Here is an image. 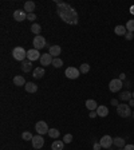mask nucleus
<instances>
[{
	"label": "nucleus",
	"instance_id": "obj_1",
	"mask_svg": "<svg viewBox=\"0 0 134 150\" xmlns=\"http://www.w3.org/2000/svg\"><path fill=\"white\" fill-rule=\"evenodd\" d=\"M55 3H56V6H58L56 13H58V16L62 19L63 22H66L67 24H72V25L78 24V19H79L78 12H77L70 4L63 3V1L60 3L58 0H56Z\"/></svg>",
	"mask_w": 134,
	"mask_h": 150
},
{
	"label": "nucleus",
	"instance_id": "obj_2",
	"mask_svg": "<svg viewBox=\"0 0 134 150\" xmlns=\"http://www.w3.org/2000/svg\"><path fill=\"white\" fill-rule=\"evenodd\" d=\"M12 56H13V59L19 60V62H23L27 58V51L23 47H15L12 50Z\"/></svg>",
	"mask_w": 134,
	"mask_h": 150
},
{
	"label": "nucleus",
	"instance_id": "obj_3",
	"mask_svg": "<svg viewBox=\"0 0 134 150\" xmlns=\"http://www.w3.org/2000/svg\"><path fill=\"white\" fill-rule=\"evenodd\" d=\"M117 112H118V115L122 117V118H128V117L131 115L130 106H129V105H125V103H121V105L117 106Z\"/></svg>",
	"mask_w": 134,
	"mask_h": 150
},
{
	"label": "nucleus",
	"instance_id": "obj_4",
	"mask_svg": "<svg viewBox=\"0 0 134 150\" xmlns=\"http://www.w3.org/2000/svg\"><path fill=\"white\" fill-rule=\"evenodd\" d=\"M123 87V83H122L121 79H111L109 83V90L111 91V93H118V91H121V88Z\"/></svg>",
	"mask_w": 134,
	"mask_h": 150
},
{
	"label": "nucleus",
	"instance_id": "obj_5",
	"mask_svg": "<svg viewBox=\"0 0 134 150\" xmlns=\"http://www.w3.org/2000/svg\"><path fill=\"white\" fill-rule=\"evenodd\" d=\"M32 44H34V48L35 50H42L46 47V39H44L42 35H38V36L34 38V40H32Z\"/></svg>",
	"mask_w": 134,
	"mask_h": 150
},
{
	"label": "nucleus",
	"instance_id": "obj_6",
	"mask_svg": "<svg viewBox=\"0 0 134 150\" xmlns=\"http://www.w3.org/2000/svg\"><path fill=\"white\" fill-rule=\"evenodd\" d=\"M35 130H36V133L38 134H40V135H43V134H48V126H47V123L44 121H39V122H36V125H35Z\"/></svg>",
	"mask_w": 134,
	"mask_h": 150
},
{
	"label": "nucleus",
	"instance_id": "obj_7",
	"mask_svg": "<svg viewBox=\"0 0 134 150\" xmlns=\"http://www.w3.org/2000/svg\"><path fill=\"white\" fill-rule=\"evenodd\" d=\"M65 75L69 79H77L81 75V71H79V69H75V67H69V69H66Z\"/></svg>",
	"mask_w": 134,
	"mask_h": 150
},
{
	"label": "nucleus",
	"instance_id": "obj_8",
	"mask_svg": "<svg viewBox=\"0 0 134 150\" xmlns=\"http://www.w3.org/2000/svg\"><path fill=\"white\" fill-rule=\"evenodd\" d=\"M113 139H114V138H111L110 135H103V137L99 139V144L103 149H110L113 145Z\"/></svg>",
	"mask_w": 134,
	"mask_h": 150
},
{
	"label": "nucleus",
	"instance_id": "obj_9",
	"mask_svg": "<svg viewBox=\"0 0 134 150\" xmlns=\"http://www.w3.org/2000/svg\"><path fill=\"white\" fill-rule=\"evenodd\" d=\"M31 142H32V147H34V149H40V147H43V145H44V139L40 134L34 135Z\"/></svg>",
	"mask_w": 134,
	"mask_h": 150
},
{
	"label": "nucleus",
	"instance_id": "obj_10",
	"mask_svg": "<svg viewBox=\"0 0 134 150\" xmlns=\"http://www.w3.org/2000/svg\"><path fill=\"white\" fill-rule=\"evenodd\" d=\"M40 56H42V55L39 54V51L35 50V48H32V50H28V51H27V59L31 60V62L40 59Z\"/></svg>",
	"mask_w": 134,
	"mask_h": 150
},
{
	"label": "nucleus",
	"instance_id": "obj_11",
	"mask_svg": "<svg viewBox=\"0 0 134 150\" xmlns=\"http://www.w3.org/2000/svg\"><path fill=\"white\" fill-rule=\"evenodd\" d=\"M13 19H15L16 22H23L27 19V13L26 11H20V9H16L15 12H13Z\"/></svg>",
	"mask_w": 134,
	"mask_h": 150
},
{
	"label": "nucleus",
	"instance_id": "obj_12",
	"mask_svg": "<svg viewBox=\"0 0 134 150\" xmlns=\"http://www.w3.org/2000/svg\"><path fill=\"white\" fill-rule=\"evenodd\" d=\"M52 56L51 54H43L40 56V64L42 66H48V64H52Z\"/></svg>",
	"mask_w": 134,
	"mask_h": 150
},
{
	"label": "nucleus",
	"instance_id": "obj_13",
	"mask_svg": "<svg viewBox=\"0 0 134 150\" xmlns=\"http://www.w3.org/2000/svg\"><path fill=\"white\" fill-rule=\"evenodd\" d=\"M60 52H62V48H60V46H58V44L51 46L50 50H48V54H51V56H54V58H58V56L60 55Z\"/></svg>",
	"mask_w": 134,
	"mask_h": 150
},
{
	"label": "nucleus",
	"instance_id": "obj_14",
	"mask_svg": "<svg viewBox=\"0 0 134 150\" xmlns=\"http://www.w3.org/2000/svg\"><path fill=\"white\" fill-rule=\"evenodd\" d=\"M46 74V71H44V67H36V69H34V71H32V76L36 79H40L43 78V75Z\"/></svg>",
	"mask_w": 134,
	"mask_h": 150
},
{
	"label": "nucleus",
	"instance_id": "obj_15",
	"mask_svg": "<svg viewBox=\"0 0 134 150\" xmlns=\"http://www.w3.org/2000/svg\"><path fill=\"white\" fill-rule=\"evenodd\" d=\"M20 69H22L23 72H30L32 70V62L31 60H23L22 64H20Z\"/></svg>",
	"mask_w": 134,
	"mask_h": 150
},
{
	"label": "nucleus",
	"instance_id": "obj_16",
	"mask_svg": "<svg viewBox=\"0 0 134 150\" xmlns=\"http://www.w3.org/2000/svg\"><path fill=\"white\" fill-rule=\"evenodd\" d=\"M24 88H26L27 93H31V94L38 91V86H36V83H34V82H27L26 86H24Z\"/></svg>",
	"mask_w": 134,
	"mask_h": 150
},
{
	"label": "nucleus",
	"instance_id": "obj_17",
	"mask_svg": "<svg viewBox=\"0 0 134 150\" xmlns=\"http://www.w3.org/2000/svg\"><path fill=\"white\" fill-rule=\"evenodd\" d=\"M97 114H98V117H102V118H105V117L109 115V109H107L106 106H98Z\"/></svg>",
	"mask_w": 134,
	"mask_h": 150
},
{
	"label": "nucleus",
	"instance_id": "obj_18",
	"mask_svg": "<svg viewBox=\"0 0 134 150\" xmlns=\"http://www.w3.org/2000/svg\"><path fill=\"white\" fill-rule=\"evenodd\" d=\"M35 9V3L34 1H26L24 3V11L27 13H34Z\"/></svg>",
	"mask_w": 134,
	"mask_h": 150
},
{
	"label": "nucleus",
	"instance_id": "obj_19",
	"mask_svg": "<svg viewBox=\"0 0 134 150\" xmlns=\"http://www.w3.org/2000/svg\"><path fill=\"white\" fill-rule=\"evenodd\" d=\"M128 30H126L125 25H116V28H114V32H116V35H118V36H122V35H126L128 34Z\"/></svg>",
	"mask_w": 134,
	"mask_h": 150
},
{
	"label": "nucleus",
	"instance_id": "obj_20",
	"mask_svg": "<svg viewBox=\"0 0 134 150\" xmlns=\"http://www.w3.org/2000/svg\"><path fill=\"white\" fill-rule=\"evenodd\" d=\"M86 107H87L90 111H95V110L98 109V105L94 99H89V100H86Z\"/></svg>",
	"mask_w": 134,
	"mask_h": 150
},
{
	"label": "nucleus",
	"instance_id": "obj_21",
	"mask_svg": "<svg viewBox=\"0 0 134 150\" xmlns=\"http://www.w3.org/2000/svg\"><path fill=\"white\" fill-rule=\"evenodd\" d=\"M51 147H52V150H63V147H65V142H63V141L56 139V141H54L52 142Z\"/></svg>",
	"mask_w": 134,
	"mask_h": 150
},
{
	"label": "nucleus",
	"instance_id": "obj_22",
	"mask_svg": "<svg viewBox=\"0 0 134 150\" xmlns=\"http://www.w3.org/2000/svg\"><path fill=\"white\" fill-rule=\"evenodd\" d=\"M13 83H15V86H26V79L23 78L22 75H16L15 78H13Z\"/></svg>",
	"mask_w": 134,
	"mask_h": 150
},
{
	"label": "nucleus",
	"instance_id": "obj_23",
	"mask_svg": "<svg viewBox=\"0 0 134 150\" xmlns=\"http://www.w3.org/2000/svg\"><path fill=\"white\" fill-rule=\"evenodd\" d=\"M113 144L116 145L117 147H123L125 146V139L121 137H116L114 139H113Z\"/></svg>",
	"mask_w": 134,
	"mask_h": 150
},
{
	"label": "nucleus",
	"instance_id": "obj_24",
	"mask_svg": "<svg viewBox=\"0 0 134 150\" xmlns=\"http://www.w3.org/2000/svg\"><path fill=\"white\" fill-rule=\"evenodd\" d=\"M131 98H133V95H131L130 91H123V93H121V95H119V99L121 100H130Z\"/></svg>",
	"mask_w": 134,
	"mask_h": 150
},
{
	"label": "nucleus",
	"instance_id": "obj_25",
	"mask_svg": "<svg viewBox=\"0 0 134 150\" xmlns=\"http://www.w3.org/2000/svg\"><path fill=\"white\" fill-rule=\"evenodd\" d=\"M40 31H42L40 24H38V23H34V24L31 25V32H32V34H35L36 36L40 34Z\"/></svg>",
	"mask_w": 134,
	"mask_h": 150
},
{
	"label": "nucleus",
	"instance_id": "obj_26",
	"mask_svg": "<svg viewBox=\"0 0 134 150\" xmlns=\"http://www.w3.org/2000/svg\"><path fill=\"white\" fill-rule=\"evenodd\" d=\"M48 135H50V138H54V139H56V138H59L60 133L58 129H50L48 130Z\"/></svg>",
	"mask_w": 134,
	"mask_h": 150
},
{
	"label": "nucleus",
	"instance_id": "obj_27",
	"mask_svg": "<svg viewBox=\"0 0 134 150\" xmlns=\"http://www.w3.org/2000/svg\"><path fill=\"white\" fill-rule=\"evenodd\" d=\"M79 71H81V74H87V72L90 71V64H87V63H83V64H81V67H79Z\"/></svg>",
	"mask_w": 134,
	"mask_h": 150
},
{
	"label": "nucleus",
	"instance_id": "obj_28",
	"mask_svg": "<svg viewBox=\"0 0 134 150\" xmlns=\"http://www.w3.org/2000/svg\"><path fill=\"white\" fill-rule=\"evenodd\" d=\"M52 66L55 67V69H59V67H62L63 66V60L59 59V58H54L52 60Z\"/></svg>",
	"mask_w": 134,
	"mask_h": 150
},
{
	"label": "nucleus",
	"instance_id": "obj_29",
	"mask_svg": "<svg viewBox=\"0 0 134 150\" xmlns=\"http://www.w3.org/2000/svg\"><path fill=\"white\" fill-rule=\"evenodd\" d=\"M32 138H34V135H32L30 131H23L22 139H24V141H32Z\"/></svg>",
	"mask_w": 134,
	"mask_h": 150
},
{
	"label": "nucleus",
	"instance_id": "obj_30",
	"mask_svg": "<svg viewBox=\"0 0 134 150\" xmlns=\"http://www.w3.org/2000/svg\"><path fill=\"white\" fill-rule=\"evenodd\" d=\"M126 30L128 32H134V20H129L126 23Z\"/></svg>",
	"mask_w": 134,
	"mask_h": 150
},
{
	"label": "nucleus",
	"instance_id": "obj_31",
	"mask_svg": "<svg viewBox=\"0 0 134 150\" xmlns=\"http://www.w3.org/2000/svg\"><path fill=\"white\" fill-rule=\"evenodd\" d=\"M63 142H65V144H71L72 142V135L71 134H66L65 137H63Z\"/></svg>",
	"mask_w": 134,
	"mask_h": 150
},
{
	"label": "nucleus",
	"instance_id": "obj_32",
	"mask_svg": "<svg viewBox=\"0 0 134 150\" xmlns=\"http://www.w3.org/2000/svg\"><path fill=\"white\" fill-rule=\"evenodd\" d=\"M27 19L31 20V22H34V20H36V15H35V13H27Z\"/></svg>",
	"mask_w": 134,
	"mask_h": 150
},
{
	"label": "nucleus",
	"instance_id": "obj_33",
	"mask_svg": "<svg viewBox=\"0 0 134 150\" xmlns=\"http://www.w3.org/2000/svg\"><path fill=\"white\" fill-rule=\"evenodd\" d=\"M125 36H126V39H128V40H131V39L134 38V34H133V32H128Z\"/></svg>",
	"mask_w": 134,
	"mask_h": 150
},
{
	"label": "nucleus",
	"instance_id": "obj_34",
	"mask_svg": "<svg viewBox=\"0 0 134 150\" xmlns=\"http://www.w3.org/2000/svg\"><path fill=\"white\" fill-rule=\"evenodd\" d=\"M94 150H101V149H102V146H101V144H99V142H97V144H94Z\"/></svg>",
	"mask_w": 134,
	"mask_h": 150
},
{
	"label": "nucleus",
	"instance_id": "obj_35",
	"mask_svg": "<svg viewBox=\"0 0 134 150\" xmlns=\"http://www.w3.org/2000/svg\"><path fill=\"white\" fill-rule=\"evenodd\" d=\"M123 150H134V145H126Z\"/></svg>",
	"mask_w": 134,
	"mask_h": 150
},
{
	"label": "nucleus",
	"instance_id": "obj_36",
	"mask_svg": "<svg viewBox=\"0 0 134 150\" xmlns=\"http://www.w3.org/2000/svg\"><path fill=\"white\" fill-rule=\"evenodd\" d=\"M97 115H98V114H97V110H95V111H90V118H95Z\"/></svg>",
	"mask_w": 134,
	"mask_h": 150
},
{
	"label": "nucleus",
	"instance_id": "obj_37",
	"mask_svg": "<svg viewBox=\"0 0 134 150\" xmlns=\"http://www.w3.org/2000/svg\"><path fill=\"white\" fill-rule=\"evenodd\" d=\"M111 105H114V106H118V100H117V99H113L111 100Z\"/></svg>",
	"mask_w": 134,
	"mask_h": 150
},
{
	"label": "nucleus",
	"instance_id": "obj_38",
	"mask_svg": "<svg viewBox=\"0 0 134 150\" xmlns=\"http://www.w3.org/2000/svg\"><path fill=\"white\" fill-rule=\"evenodd\" d=\"M125 78H126V75H125V74H121V75H119V79H121V81H123Z\"/></svg>",
	"mask_w": 134,
	"mask_h": 150
},
{
	"label": "nucleus",
	"instance_id": "obj_39",
	"mask_svg": "<svg viewBox=\"0 0 134 150\" xmlns=\"http://www.w3.org/2000/svg\"><path fill=\"white\" fill-rule=\"evenodd\" d=\"M129 106H134V99H130V102H129Z\"/></svg>",
	"mask_w": 134,
	"mask_h": 150
},
{
	"label": "nucleus",
	"instance_id": "obj_40",
	"mask_svg": "<svg viewBox=\"0 0 134 150\" xmlns=\"http://www.w3.org/2000/svg\"><path fill=\"white\" fill-rule=\"evenodd\" d=\"M130 12L134 15V6H131V7H130Z\"/></svg>",
	"mask_w": 134,
	"mask_h": 150
},
{
	"label": "nucleus",
	"instance_id": "obj_41",
	"mask_svg": "<svg viewBox=\"0 0 134 150\" xmlns=\"http://www.w3.org/2000/svg\"><path fill=\"white\" fill-rule=\"evenodd\" d=\"M131 95H133V99H134V91H133V93H131Z\"/></svg>",
	"mask_w": 134,
	"mask_h": 150
},
{
	"label": "nucleus",
	"instance_id": "obj_42",
	"mask_svg": "<svg viewBox=\"0 0 134 150\" xmlns=\"http://www.w3.org/2000/svg\"><path fill=\"white\" fill-rule=\"evenodd\" d=\"M133 117H134V112H133Z\"/></svg>",
	"mask_w": 134,
	"mask_h": 150
}]
</instances>
